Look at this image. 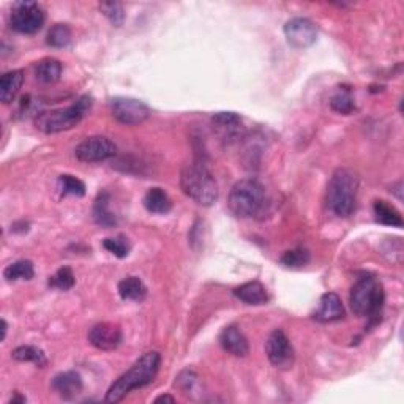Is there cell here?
Masks as SVG:
<instances>
[{
  "mask_svg": "<svg viewBox=\"0 0 404 404\" xmlns=\"http://www.w3.org/2000/svg\"><path fill=\"white\" fill-rule=\"evenodd\" d=\"M234 296L246 305H264L269 300L265 286L259 281H248L234 289Z\"/></svg>",
  "mask_w": 404,
  "mask_h": 404,
  "instance_id": "16",
  "label": "cell"
},
{
  "mask_svg": "<svg viewBox=\"0 0 404 404\" xmlns=\"http://www.w3.org/2000/svg\"><path fill=\"white\" fill-rule=\"evenodd\" d=\"M24 82V71L23 70H12L5 73L0 80V99L5 104L12 103L16 98L18 92L21 91Z\"/></svg>",
  "mask_w": 404,
  "mask_h": 404,
  "instance_id": "17",
  "label": "cell"
},
{
  "mask_svg": "<svg viewBox=\"0 0 404 404\" xmlns=\"http://www.w3.org/2000/svg\"><path fill=\"white\" fill-rule=\"evenodd\" d=\"M372 211H375V217L377 223L385 224V226H392V228H403L401 213L398 212L395 207L390 206V204H387L385 201H375Z\"/></svg>",
  "mask_w": 404,
  "mask_h": 404,
  "instance_id": "22",
  "label": "cell"
},
{
  "mask_svg": "<svg viewBox=\"0 0 404 404\" xmlns=\"http://www.w3.org/2000/svg\"><path fill=\"white\" fill-rule=\"evenodd\" d=\"M155 403H176V398L171 395H161L155 400Z\"/></svg>",
  "mask_w": 404,
  "mask_h": 404,
  "instance_id": "34",
  "label": "cell"
},
{
  "mask_svg": "<svg viewBox=\"0 0 404 404\" xmlns=\"http://www.w3.org/2000/svg\"><path fill=\"white\" fill-rule=\"evenodd\" d=\"M12 403H25V398H24V396L16 395V396H14L13 400H12Z\"/></svg>",
  "mask_w": 404,
  "mask_h": 404,
  "instance_id": "36",
  "label": "cell"
},
{
  "mask_svg": "<svg viewBox=\"0 0 404 404\" xmlns=\"http://www.w3.org/2000/svg\"><path fill=\"white\" fill-rule=\"evenodd\" d=\"M285 36L292 48L307 49L316 43L318 29L307 18H292L285 25Z\"/></svg>",
  "mask_w": 404,
  "mask_h": 404,
  "instance_id": "11",
  "label": "cell"
},
{
  "mask_svg": "<svg viewBox=\"0 0 404 404\" xmlns=\"http://www.w3.org/2000/svg\"><path fill=\"white\" fill-rule=\"evenodd\" d=\"M109 204H111V198L108 193L98 194L97 201L93 204V219L103 228H114L117 224V217L109 209Z\"/></svg>",
  "mask_w": 404,
  "mask_h": 404,
  "instance_id": "19",
  "label": "cell"
},
{
  "mask_svg": "<svg viewBox=\"0 0 404 404\" xmlns=\"http://www.w3.org/2000/svg\"><path fill=\"white\" fill-rule=\"evenodd\" d=\"M52 388L64 400H73L82 392V377L76 371H65L52 379Z\"/></svg>",
  "mask_w": 404,
  "mask_h": 404,
  "instance_id": "14",
  "label": "cell"
},
{
  "mask_svg": "<svg viewBox=\"0 0 404 404\" xmlns=\"http://www.w3.org/2000/svg\"><path fill=\"white\" fill-rule=\"evenodd\" d=\"M330 106L335 112H340V114H344V115H349L353 114V111L355 109V103H354V98H353V92H350L349 87H340L338 92L335 93L330 99Z\"/></svg>",
  "mask_w": 404,
  "mask_h": 404,
  "instance_id": "25",
  "label": "cell"
},
{
  "mask_svg": "<svg viewBox=\"0 0 404 404\" xmlns=\"http://www.w3.org/2000/svg\"><path fill=\"white\" fill-rule=\"evenodd\" d=\"M103 246L106 248L109 253H112L114 256H117V258H127L131 246L127 237H123V235H117V237H109V239H104L103 240Z\"/></svg>",
  "mask_w": 404,
  "mask_h": 404,
  "instance_id": "30",
  "label": "cell"
},
{
  "mask_svg": "<svg viewBox=\"0 0 404 404\" xmlns=\"http://www.w3.org/2000/svg\"><path fill=\"white\" fill-rule=\"evenodd\" d=\"M99 10L115 27H120L125 21V10L119 2H102Z\"/></svg>",
  "mask_w": 404,
  "mask_h": 404,
  "instance_id": "32",
  "label": "cell"
},
{
  "mask_svg": "<svg viewBox=\"0 0 404 404\" xmlns=\"http://www.w3.org/2000/svg\"><path fill=\"white\" fill-rule=\"evenodd\" d=\"M182 191L202 207H211L218 199V183L206 163L194 160L182 169Z\"/></svg>",
  "mask_w": 404,
  "mask_h": 404,
  "instance_id": "2",
  "label": "cell"
},
{
  "mask_svg": "<svg viewBox=\"0 0 404 404\" xmlns=\"http://www.w3.org/2000/svg\"><path fill=\"white\" fill-rule=\"evenodd\" d=\"M115 154H117V147L106 136H91L75 149L76 158L84 163L104 161L112 158Z\"/></svg>",
  "mask_w": 404,
  "mask_h": 404,
  "instance_id": "9",
  "label": "cell"
},
{
  "mask_svg": "<svg viewBox=\"0 0 404 404\" xmlns=\"http://www.w3.org/2000/svg\"><path fill=\"white\" fill-rule=\"evenodd\" d=\"M45 24V10L36 2H18L10 13V25L24 35L40 32Z\"/></svg>",
  "mask_w": 404,
  "mask_h": 404,
  "instance_id": "7",
  "label": "cell"
},
{
  "mask_svg": "<svg viewBox=\"0 0 404 404\" xmlns=\"http://www.w3.org/2000/svg\"><path fill=\"white\" fill-rule=\"evenodd\" d=\"M91 108L92 98L84 95L71 106L52 109V111L38 114V117L35 119V127L45 134H56L62 133V131L73 130L81 123L84 115L91 111Z\"/></svg>",
  "mask_w": 404,
  "mask_h": 404,
  "instance_id": "6",
  "label": "cell"
},
{
  "mask_svg": "<svg viewBox=\"0 0 404 404\" xmlns=\"http://www.w3.org/2000/svg\"><path fill=\"white\" fill-rule=\"evenodd\" d=\"M144 207L150 213L166 215L172 209V201L165 190L155 187V188H150V190H147L144 196Z\"/></svg>",
  "mask_w": 404,
  "mask_h": 404,
  "instance_id": "18",
  "label": "cell"
},
{
  "mask_svg": "<svg viewBox=\"0 0 404 404\" xmlns=\"http://www.w3.org/2000/svg\"><path fill=\"white\" fill-rule=\"evenodd\" d=\"M309 259H311L309 251L307 248L298 246V248L286 251V253L281 256L280 262L283 265L289 267V269H300V267H305L308 264Z\"/></svg>",
  "mask_w": 404,
  "mask_h": 404,
  "instance_id": "27",
  "label": "cell"
},
{
  "mask_svg": "<svg viewBox=\"0 0 404 404\" xmlns=\"http://www.w3.org/2000/svg\"><path fill=\"white\" fill-rule=\"evenodd\" d=\"M111 112L123 125H139L150 117V109L136 98L117 97L111 102Z\"/></svg>",
  "mask_w": 404,
  "mask_h": 404,
  "instance_id": "8",
  "label": "cell"
},
{
  "mask_svg": "<svg viewBox=\"0 0 404 404\" xmlns=\"http://www.w3.org/2000/svg\"><path fill=\"white\" fill-rule=\"evenodd\" d=\"M212 122L217 128L233 133V131L240 127L242 120H240V117L235 112H218L212 117Z\"/></svg>",
  "mask_w": 404,
  "mask_h": 404,
  "instance_id": "31",
  "label": "cell"
},
{
  "mask_svg": "<svg viewBox=\"0 0 404 404\" xmlns=\"http://www.w3.org/2000/svg\"><path fill=\"white\" fill-rule=\"evenodd\" d=\"M88 343L99 350H114L122 343V330L111 322L97 324L88 332Z\"/></svg>",
  "mask_w": 404,
  "mask_h": 404,
  "instance_id": "12",
  "label": "cell"
},
{
  "mask_svg": "<svg viewBox=\"0 0 404 404\" xmlns=\"http://www.w3.org/2000/svg\"><path fill=\"white\" fill-rule=\"evenodd\" d=\"M119 294L123 300L143 302L147 296V287L138 276H127L119 283Z\"/></svg>",
  "mask_w": 404,
  "mask_h": 404,
  "instance_id": "21",
  "label": "cell"
},
{
  "mask_svg": "<svg viewBox=\"0 0 404 404\" xmlns=\"http://www.w3.org/2000/svg\"><path fill=\"white\" fill-rule=\"evenodd\" d=\"M219 343H222L226 353L235 357H246L250 353L248 340L242 333V330L235 327V325H229V327L223 330L222 335H219Z\"/></svg>",
  "mask_w": 404,
  "mask_h": 404,
  "instance_id": "15",
  "label": "cell"
},
{
  "mask_svg": "<svg viewBox=\"0 0 404 404\" xmlns=\"http://www.w3.org/2000/svg\"><path fill=\"white\" fill-rule=\"evenodd\" d=\"M401 188V182H398V188H396V191H401L400 190ZM398 199H403V196H401V193H398Z\"/></svg>",
  "mask_w": 404,
  "mask_h": 404,
  "instance_id": "37",
  "label": "cell"
},
{
  "mask_svg": "<svg viewBox=\"0 0 404 404\" xmlns=\"http://www.w3.org/2000/svg\"><path fill=\"white\" fill-rule=\"evenodd\" d=\"M344 316V307L338 294L327 292L319 300V307L314 311V319L319 322H335Z\"/></svg>",
  "mask_w": 404,
  "mask_h": 404,
  "instance_id": "13",
  "label": "cell"
},
{
  "mask_svg": "<svg viewBox=\"0 0 404 404\" xmlns=\"http://www.w3.org/2000/svg\"><path fill=\"white\" fill-rule=\"evenodd\" d=\"M199 384V377L194 371L185 370L182 371L180 375L176 377V385L180 388V390L185 393V395H190V393L194 392V388Z\"/></svg>",
  "mask_w": 404,
  "mask_h": 404,
  "instance_id": "33",
  "label": "cell"
},
{
  "mask_svg": "<svg viewBox=\"0 0 404 404\" xmlns=\"http://www.w3.org/2000/svg\"><path fill=\"white\" fill-rule=\"evenodd\" d=\"M35 275L34 264L30 261L21 259L10 264L3 270V276L7 281H18V280H32Z\"/></svg>",
  "mask_w": 404,
  "mask_h": 404,
  "instance_id": "23",
  "label": "cell"
},
{
  "mask_svg": "<svg viewBox=\"0 0 404 404\" xmlns=\"http://www.w3.org/2000/svg\"><path fill=\"white\" fill-rule=\"evenodd\" d=\"M228 206L237 218H253L261 215L267 206L264 185L256 178L239 180L229 193Z\"/></svg>",
  "mask_w": 404,
  "mask_h": 404,
  "instance_id": "4",
  "label": "cell"
},
{
  "mask_svg": "<svg viewBox=\"0 0 404 404\" xmlns=\"http://www.w3.org/2000/svg\"><path fill=\"white\" fill-rule=\"evenodd\" d=\"M71 41V30L67 24H56L48 32L46 43L52 48H67Z\"/></svg>",
  "mask_w": 404,
  "mask_h": 404,
  "instance_id": "28",
  "label": "cell"
},
{
  "mask_svg": "<svg viewBox=\"0 0 404 404\" xmlns=\"http://www.w3.org/2000/svg\"><path fill=\"white\" fill-rule=\"evenodd\" d=\"M75 275H73V270L70 267H62L56 272L54 275L49 278V286L56 287V289L60 291H68L75 286Z\"/></svg>",
  "mask_w": 404,
  "mask_h": 404,
  "instance_id": "29",
  "label": "cell"
},
{
  "mask_svg": "<svg viewBox=\"0 0 404 404\" xmlns=\"http://www.w3.org/2000/svg\"><path fill=\"white\" fill-rule=\"evenodd\" d=\"M349 302L357 316L368 318V327H372L381 321L382 308L385 303L384 286L375 276L360 278L350 289Z\"/></svg>",
  "mask_w": 404,
  "mask_h": 404,
  "instance_id": "3",
  "label": "cell"
},
{
  "mask_svg": "<svg viewBox=\"0 0 404 404\" xmlns=\"http://www.w3.org/2000/svg\"><path fill=\"white\" fill-rule=\"evenodd\" d=\"M161 357L156 350L145 353L131 365L128 371H125L114 384L109 387L106 393V403H119L128 395L131 390L149 385L158 375Z\"/></svg>",
  "mask_w": 404,
  "mask_h": 404,
  "instance_id": "1",
  "label": "cell"
},
{
  "mask_svg": "<svg viewBox=\"0 0 404 404\" xmlns=\"http://www.w3.org/2000/svg\"><path fill=\"white\" fill-rule=\"evenodd\" d=\"M359 177L349 169H337L327 187V207L337 217H349L355 211Z\"/></svg>",
  "mask_w": 404,
  "mask_h": 404,
  "instance_id": "5",
  "label": "cell"
},
{
  "mask_svg": "<svg viewBox=\"0 0 404 404\" xmlns=\"http://www.w3.org/2000/svg\"><path fill=\"white\" fill-rule=\"evenodd\" d=\"M62 64L60 60L54 59V57H46V59L40 60L35 67V76L36 80L43 84H54L60 80L62 76Z\"/></svg>",
  "mask_w": 404,
  "mask_h": 404,
  "instance_id": "20",
  "label": "cell"
},
{
  "mask_svg": "<svg viewBox=\"0 0 404 404\" xmlns=\"http://www.w3.org/2000/svg\"><path fill=\"white\" fill-rule=\"evenodd\" d=\"M7 330H8L7 321H5V319H2V340L7 338Z\"/></svg>",
  "mask_w": 404,
  "mask_h": 404,
  "instance_id": "35",
  "label": "cell"
},
{
  "mask_svg": "<svg viewBox=\"0 0 404 404\" xmlns=\"http://www.w3.org/2000/svg\"><path fill=\"white\" fill-rule=\"evenodd\" d=\"M59 190L62 196H76L82 198L86 194V185L80 178L70 174H64L59 177Z\"/></svg>",
  "mask_w": 404,
  "mask_h": 404,
  "instance_id": "26",
  "label": "cell"
},
{
  "mask_svg": "<svg viewBox=\"0 0 404 404\" xmlns=\"http://www.w3.org/2000/svg\"><path fill=\"white\" fill-rule=\"evenodd\" d=\"M12 357L18 361H32L36 366L43 368V366L48 364V359H46V354L43 350L35 348V346H19L12 353Z\"/></svg>",
  "mask_w": 404,
  "mask_h": 404,
  "instance_id": "24",
  "label": "cell"
},
{
  "mask_svg": "<svg viewBox=\"0 0 404 404\" xmlns=\"http://www.w3.org/2000/svg\"><path fill=\"white\" fill-rule=\"evenodd\" d=\"M265 354L270 364L280 370H287L294 365V348L283 330H274L265 341Z\"/></svg>",
  "mask_w": 404,
  "mask_h": 404,
  "instance_id": "10",
  "label": "cell"
}]
</instances>
